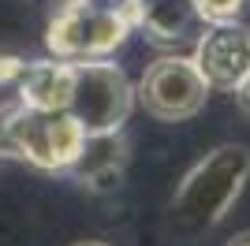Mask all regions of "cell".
I'll use <instances>...</instances> for the list:
<instances>
[{"instance_id":"cell-5","label":"cell","mask_w":250,"mask_h":246,"mask_svg":"<svg viewBox=\"0 0 250 246\" xmlns=\"http://www.w3.org/2000/svg\"><path fill=\"white\" fill-rule=\"evenodd\" d=\"M194 67L209 90L231 93L250 75V30L239 22H213L194 38Z\"/></svg>"},{"instance_id":"cell-4","label":"cell","mask_w":250,"mask_h":246,"mask_svg":"<svg viewBox=\"0 0 250 246\" xmlns=\"http://www.w3.org/2000/svg\"><path fill=\"white\" fill-rule=\"evenodd\" d=\"M209 86L198 75L190 56H161L146 67L142 82L135 90V101L146 108L153 120L165 123H183L206 108L209 101Z\"/></svg>"},{"instance_id":"cell-2","label":"cell","mask_w":250,"mask_h":246,"mask_svg":"<svg viewBox=\"0 0 250 246\" xmlns=\"http://www.w3.org/2000/svg\"><path fill=\"white\" fill-rule=\"evenodd\" d=\"M135 30L131 0L108 4V0H71L67 8L49 22L45 45L56 60L83 63V60H104L127 41Z\"/></svg>"},{"instance_id":"cell-3","label":"cell","mask_w":250,"mask_h":246,"mask_svg":"<svg viewBox=\"0 0 250 246\" xmlns=\"http://www.w3.org/2000/svg\"><path fill=\"white\" fill-rule=\"evenodd\" d=\"M67 112L79 120V127L86 134L124 131V123L135 112V86L116 63L83 60V63H75Z\"/></svg>"},{"instance_id":"cell-10","label":"cell","mask_w":250,"mask_h":246,"mask_svg":"<svg viewBox=\"0 0 250 246\" xmlns=\"http://www.w3.org/2000/svg\"><path fill=\"white\" fill-rule=\"evenodd\" d=\"M190 4H194L202 22L213 26V22H235V15L243 11L247 0H190Z\"/></svg>"},{"instance_id":"cell-11","label":"cell","mask_w":250,"mask_h":246,"mask_svg":"<svg viewBox=\"0 0 250 246\" xmlns=\"http://www.w3.org/2000/svg\"><path fill=\"white\" fill-rule=\"evenodd\" d=\"M22 71V60L19 56H0V90H15Z\"/></svg>"},{"instance_id":"cell-12","label":"cell","mask_w":250,"mask_h":246,"mask_svg":"<svg viewBox=\"0 0 250 246\" xmlns=\"http://www.w3.org/2000/svg\"><path fill=\"white\" fill-rule=\"evenodd\" d=\"M231 93H235V104H239V112L250 120V75H247V79H243V82H239V86H235Z\"/></svg>"},{"instance_id":"cell-13","label":"cell","mask_w":250,"mask_h":246,"mask_svg":"<svg viewBox=\"0 0 250 246\" xmlns=\"http://www.w3.org/2000/svg\"><path fill=\"white\" fill-rule=\"evenodd\" d=\"M228 246H250V227H247V231H239V235H231Z\"/></svg>"},{"instance_id":"cell-7","label":"cell","mask_w":250,"mask_h":246,"mask_svg":"<svg viewBox=\"0 0 250 246\" xmlns=\"http://www.w3.org/2000/svg\"><path fill=\"white\" fill-rule=\"evenodd\" d=\"M124 168H127V138L124 131H108V134H86L83 149L67 172L94 190H108L124 179Z\"/></svg>"},{"instance_id":"cell-6","label":"cell","mask_w":250,"mask_h":246,"mask_svg":"<svg viewBox=\"0 0 250 246\" xmlns=\"http://www.w3.org/2000/svg\"><path fill=\"white\" fill-rule=\"evenodd\" d=\"M75 63L67 60H34L22 63L19 82H15V101L34 108V112H67L71 101Z\"/></svg>"},{"instance_id":"cell-15","label":"cell","mask_w":250,"mask_h":246,"mask_svg":"<svg viewBox=\"0 0 250 246\" xmlns=\"http://www.w3.org/2000/svg\"><path fill=\"white\" fill-rule=\"evenodd\" d=\"M0 161H4V153H0Z\"/></svg>"},{"instance_id":"cell-9","label":"cell","mask_w":250,"mask_h":246,"mask_svg":"<svg viewBox=\"0 0 250 246\" xmlns=\"http://www.w3.org/2000/svg\"><path fill=\"white\" fill-rule=\"evenodd\" d=\"M86 142V131L71 112H49L45 127V149H49V172H67Z\"/></svg>"},{"instance_id":"cell-14","label":"cell","mask_w":250,"mask_h":246,"mask_svg":"<svg viewBox=\"0 0 250 246\" xmlns=\"http://www.w3.org/2000/svg\"><path fill=\"white\" fill-rule=\"evenodd\" d=\"M75 246H104V243H94V239H86V243H75Z\"/></svg>"},{"instance_id":"cell-1","label":"cell","mask_w":250,"mask_h":246,"mask_svg":"<svg viewBox=\"0 0 250 246\" xmlns=\"http://www.w3.org/2000/svg\"><path fill=\"white\" fill-rule=\"evenodd\" d=\"M250 179V149L239 142H224L209 149L172 194V224L187 235H202L217 227L239 202L243 186Z\"/></svg>"},{"instance_id":"cell-8","label":"cell","mask_w":250,"mask_h":246,"mask_svg":"<svg viewBox=\"0 0 250 246\" xmlns=\"http://www.w3.org/2000/svg\"><path fill=\"white\" fill-rule=\"evenodd\" d=\"M135 30L149 34L153 41H187L206 30L190 0H131Z\"/></svg>"}]
</instances>
